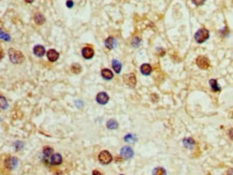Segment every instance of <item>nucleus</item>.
Instances as JSON below:
<instances>
[{
    "mask_svg": "<svg viewBox=\"0 0 233 175\" xmlns=\"http://www.w3.org/2000/svg\"><path fill=\"white\" fill-rule=\"evenodd\" d=\"M9 57H10V60L12 63H17V64L23 63L25 60V57H24V55H23V53L14 49H9Z\"/></svg>",
    "mask_w": 233,
    "mask_h": 175,
    "instance_id": "obj_1",
    "label": "nucleus"
},
{
    "mask_svg": "<svg viewBox=\"0 0 233 175\" xmlns=\"http://www.w3.org/2000/svg\"><path fill=\"white\" fill-rule=\"evenodd\" d=\"M209 30L205 29V28L199 29L195 32V34H194V39H195V41H197L198 43H203V42H205L206 40L209 39Z\"/></svg>",
    "mask_w": 233,
    "mask_h": 175,
    "instance_id": "obj_2",
    "label": "nucleus"
},
{
    "mask_svg": "<svg viewBox=\"0 0 233 175\" xmlns=\"http://www.w3.org/2000/svg\"><path fill=\"white\" fill-rule=\"evenodd\" d=\"M43 161L46 163V164H51V165H59L61 164L63 162V157L60 154H53V155L46 158V159H43Z\"/></svg>",
    "mask_w": 233,
    "mask_h": 175,
    "instance_id": "obj_3",
    "label": "nucleus"
},
{
    "mask_svg": "<svg viewBox=\"0 0 233 175\" xmlns=\"http://www.w3.org/2000/svg\"><path fill=\"white\" fill-rule=\"evenodd\" d=\"M98 159H99V161L101 162L102 164H109L113 160V157H112L111 153H109L107 151H103L99 154Z\"/></svg>",
    "mask_w": 233,
    "mask_h": 175,
    "instance_id": "obj_4",
    "label": "nucleus"
},
{
    "mask_svg": "<svg viewBox=\"0 0 233 175\" xmlns=\"http://www.w3.org/2000/svg\"><path fill=\"white\" fill-rule=\"evenodd\" d=\"M5 166L8 168V169H10V170H13V169H15L17 165H18V160L15 158V157H7L5 160Z\"/></svg>",
    "mask_w": 233,
    "mask_h": 175,
    "instance_id": "obj_5",
    "label": "nucleus"
},
{
    "mask_svg": "<svg viewBox=\"0 0 233 175\" xmlns=\"http://www.w3.org/2000/svg\"><path fill=\"white\" fill-rule=\"evenodd\" d=\"M133 155H134V151L129 146H124L120 149V156L124 159H130V158L133 157Z\"/></svg>",
    "mask_w": 233,
    "mask_h": 175,
    "instance_id": "obj_6",
    "label": "nucleus"
},
{
    "mask_svg": "<svg viewBox=\"0 0 233 175\" xmlns=\"http://www.w3.org/2000/svg\"><path fill=\"white\" fill-rule=\"evenodd\" d=\"M195 63H197V64H198V67L200 69H203V70H205V69H207L209 67V60L206 57H204V56H199L197 58Z\"/></svg>",
    "mask_w": 233,
    "mask_h": 175,
    "instance_id": "obj_7",
    "label": "nucleus"
},
{
    "mask_svg": "<svg viewBox=\"0 0 233 175\" xmlns=\"http://www.w3.org/2000/svg\"><path fill=\"white\" fill-rule=\"evenodd\" d=\"M124 82L126 85H128L130 88H133L136 84V78L134 74H127L124 76Z\"/></svg>",
    "mask_w": 233,
    "mask_h": 175,
    "instance_id": "obj_8",
    "label": "nucleus"
},
{
    "mask_svg": "<svg viewBox=\"0 0 233 175\" xmlns=\"http://www.w3.org/2000/svg\"><path fill=\"white\" fill-rule=\"evenodd\" d=\"M96 100H97V102L99 103V104H107V101H109V96H107V93H99L97 95V97H96Z\"/></svg>",
    "mask_w": 233,
    "mask_h": 175,
    "instance_id": "obj_9",
    "label": "nucleus"
},
{
    "mask_svg": "<svg viewBox=\"0 0 233 175\" xmlns=\"http://www.w3.org/2000/svg\"><path fill=\"white\" fill-rule=\"evenodd\" d=\"M105 47L109 49H113L115 46L117 45V40L113 37H109L107 40H105Z\"/></svg>",
    "mask_w": 233,
    "mask_h": 175,
    "instance_id": "obj_10",
    "label": "nucleus"
},
{
    "mask_svg": "<svg viewBox=\"0 0 233 175\" xmlns=\"http://www.w3.org/2000/svg\"><path fill=\"white\" fill-rule=\"evenodd\" d=\"M93 54H95V52H93V49H92L91 47H84V49H82V55L85 59L92 58V57H93Z\"/></svg>",
    "mask_w": 233,
    "mask_h": 175,
    "instance_id": "obj_11",
    "label": "nucleus"
},
{
    "mask_svg": "<svg viewBox=\"0 0 233 175\" xmlns=\"http://www.w3.org/2000/svg\"><path fill=\"white\" fill-rule=\"evenodd\" d=\"M46 55H47V59H49V61H52V63L56 61L59 57V54L57 53V51H55V49H49Z\"/></svg>",
    "mask_w": 233,
    "mask_h": 175,
    "instance_id": "obj_12",
    "label": "nucleus"
},
{
    "mask_svg": "<svg viewBox=\"0 0 233 175\" xmlns=\"http://www.w3.org/2000/svg\"><path fill=\"white\" fill-rule=\"evenodd\" d=\"M34 54L38 57H42L45 54V49L42 45H36L34 47Z\"/></svg>",
    "mask_w": 233,
    "mask_h": 175,
    "instance_id": "obj_13",
    "label": "nucleus"
},
{
    "mask_svg": "<svg viewBox=\"0 0 233 175\" xmlns=\"http://www.w3.org/2000/svg\"><path fill=\"white\" fill-rule=\"evenodd\" d=\"M101 76L104 80H107V81H109V80H112L113 78V72H112L110 69H103L101 71Z\"/></svg>",
    "mask_w": 233,
    "mask_h": 175,
    "instance_id": "obj_14",
    "label": "nucleus"
},
{
    "mask_svg": "<svg viewBox=\"0 0 233 175\" xmlns=\"http://www.w3.org/2000/svg\"><path fill=\"white\" fill-rule=\"evenodd\" d=\"M141 72H142V74H144V75H149L151 73V67L148 64V63H144V64H142L141 66Z\"/></svg>",
    "mask_w": 233,
    "mask_h": 175,
    "instance_id": "obj_15",
    "label": "nucleus"
},
{
    "mask_svg": "<svg viewBox=\"0 0 233 175\" xmlns=\"http://www.w3.org/2000/svg\"><path fill=\"white\" fill-rule=\"evenodd\" d=\"M183 144H184V146L187 147V148H192V147L195 145V142H194V139L187 138V139H184V140H183Z\"/></svg>",
    "mask_w": 233,
    "mask_h": 175,
    "instance_id": "obj_16",
    "label": "nucleus"
},
{
    "mask_svg": "<svg viewBox=\"0 0 233 175\" xmlns=\"http://www.w3.org/2000/svg\"><path fill=\"white\" fill-rule=\"evenodd\" d=\"M34 20L37 25H42V24H44V22H45V17H44L41 13H36V14H34Z\"/></svg>",
    "mask_w": 233,
    "mask_h": 175,
    "instance_id": "obj_17",
    "label": "nucleus"
},
{
    "mask_svg": "<svg viewBox=\"0 0 233 175\" xmlns=\"http://www.w3.org/2000/svg\"><path fill=\"white\" fill-rule=\"evenodd\" d=\"M112 67H113V69H114L115 72L119 73L120 72V70H122V63H119L117 59H113V61H112Z\"/></svg>",
    "mask_w": 233,
    "mask_h": 175,
    "instance_id": "obj_18",
    "label": "nucleus"
},
{
    "mask_svg": "<svg viewBox=\"0 0 233 175\" xmlns=\"http://www.w3.org/2000/svg\"><path fill=\"white\" fill-rule=\"evenodd\" d=\"M53 148L52 147H49V146H45L43 148V159H46V158H49V157H51V156L53 155Z\"/></svg>",
    "mask_w": 233,
    "mask_h": 175,
    "instance_id": "obj_19",
    "label": "nucleus"
},
{
    "mask_svg": "<svg viewBox=\"0 0 233 175\" xmlns=\"http://www.w3.org/2000/svg\"><path fill=\"white\" fill-rule=\"evenodd\" d=\"M107 129H111V130L117 129V128H118V122H117L115 119H110V120L107 122Z\"/></svg>",
    "mask_w": 233,
    "mask_h": 175,
    "instance_id": "obj_20",
    "label": "nucleus"
},
{
    "mask_svg": "<svg viewBox=\"0 0 233 175\" xmlns=\"http://www.w3.org/2000/svg\"><path fill=\"white\" fill-rule=\"evenodd\" d=\"M209 85H211V87H212V89H213L214 91H219V90H220V87H219L218 84H217V80H215V78L209 80Z\"/></svg>",
    "mask_w": 233,
    "mask_h": 175,
    "instance_id": "obj_21",
    "label": "nucleus"
},
{
    "mask_svg": "<svg viewBox=\"0 0 233 175\" xmlns=\"http://www.w3.org/2000/svg\"><path fill=\"white\" fill-rule=\"evenodd\" d=\"M153 175H167V171H165L163 168L158 166V168L154 169V171H153Z\"/></svg>",
    "mask_w": 233,
    "mask_h": 175,
    "instance_id": "obj_22",
    "label": "nucleus"
},
{
    "mask_svg": "<svg viewBox=\"0 0 233 175\" xmlns=\"http://www.w3.org/2000/svg\"><path fill=\"white\" fill-rule=\"evenodd\" d=\"M124 140H125V142H127V143H134V142L136 141V136L131 134V133H129V134L125 136Z\"/></svg>",
    "mask_w": 233,
    "mask_h": 175,
    "instance_id": "obj_23",
    "label": "nucleus"
},
{
    "mask_svg": "<svg viewBox=\"0 0 233 175\" xmlns=\"http://www.w3.org/2000/svg\"><path fill=\"white\" fill-rule=\"evenodd\" d=\"M71 71H72L73 73H76V74H78V73L82 71V68H81V66H80V64H78V63H74L72 67H71Z\"/></svg>",
    "mask_w": 233,
    "mask_h": 175,
    "instance_id": "obj_24",
    "label": "nucleus"
},
{
    "mask_svg": "<svg viewBox=\"0 0 233 175\" xmlns=\"http://www.w3.org/2000/svg\"><path fill=\"white\" fill-rule=\"evenodd\" d=\"M0 100H1V109H2V110H5V109L8 107V102H7V100L5 99L3 96H1Z\"/></svg>",
    "mask_w": 233,
    "mask_h": 175,
    "instance_id": "obj_25",
    "label": "nucleus"
},
{
    "mask_svg": "<svg viewBox=\"0 0 233 175\" xmlns=\"http://www.w3.org/2000/svg\"><path fill=\"white\" fill-rule=\"evenodd\" d=\"M140 42H141V40L139 39V38H138V37H134V38H133V40H132V45H133V46H139V44H140Z\"/></svg>",
    "mask_w": 233,
    "mask_h": 175,
    "instance_id": "obj_26",
    "label": "nucleus"
},
{
    "mask_svg": "<svg viewBox=\"0 0 233 175\" xmlns=\"http://www.w3.org/2000/svg\"><path fill=\"white\" fill-rule=\"evenodd\" d=\"M14 145H15V147H16V151H20V149H22L23 148V146H24V144L22 143V142H15L14 143Z\"/></svg>",
    "mask_w": 233,
    "mask_h": 175,
    "instance_id": "obj_27",
    "label": "nucleus"
},
{
    "mask_svg": "<svg viewBox=\"0 0 233 175\" xmlns=\"http://www.w3.org/2000/svg\"><path fill=\"white\" fill-rule=\"evenodd\" d=\"M195 5H202L205 2V0H191Z\"/></svg>",
    "mask_w": 233,
    "mask_h": 175,
    "instance_id": "obj_28",
    "label": "nucleus"
},
{
    "mask_svg": "<svg viewBox=\"0 0 233 175\" xmlns=\"http://www.w3.org/2000/svg\"><path fill=\"white\" fill-rule=\"evenodd\" d=\"M1 37H2V39L3 40H5V41H10V36H9V34H3V32H1Z\"/></svg>",
    "mask_w": 233,
    "mask_h": 175,
    "instance_id": "obj_29",
    "label": "nucleus"
},
{
    "mask_svg": "<svg viewBox=\"0 0 233 175\" xmlns=\"http://www.w3.org/2000/svg\"><path fill=\"white\" fill-rule=\"evenodd\" d=\"M73 5H74V3H73L72 0H68V1H67V7H68V8H72Z\"/></svg>",
    "mask_w": 233,
    "mask_h": 175,
    "instance_id": "obj_30",
    "label": "nucleus"
},
{
    "mask_svg": "<svg viewBox=\"0 0 233 175\" xmlns=\"http://www.w3.org/2000/svg\"><path fill=\"white\" fill-rule=\"evenodd\" d=\"M75 104H76V107H82V105H83V102L82 101H80V100H76V101H75Z\"/></svg>",
    "mask_w": 233,
    "mask_h": 175,
    "instance_id": "obj_31",
    "label": "nucleus"
},
{
    "mask_svg": "<svg viewBox=\"0 0 233 175\" xmlns=\"http://www.w3.org/2000/svg\"><path fill=\"white\" fill-rule=\"evenodd\" d=\"M229 136H230L231 140H233V129H230V130H229Z\"/></svg>",
    "mask_w": 233,
    "mask_h": 175,
    "instance_id": "obj_32",
    "label": "nucleus"
},
{
    "mask_svg": "<svg viewBox=\"0 0 233 175\" xmlns=\"http://www.w3.org/2000/svg\"><path fill=\"white\" fill-rule=\"evenodd\" d=\"M92 174L93 175H102V173L101 172H99L98 170H93L92 171Z\"/></svg>",
    "mask_w": 233,
    "mask_h": 175,
    "instance_id": "obj_33",
    "label": "nucleus"
},
{
    "mask_svg": "<svg viewBox=\"0 0 233 175\" xmlns=\"http://www.w3.org/2000/svg\"><path fill=\"white\" fill-rule=\"evenodd\" d=\"M227 175H233V169H229L227 171Z\"/></svg>",
    "mask_w": 233,
    "mask_h": 175,
    "instance_id": "obj_34",
    "label": "nucleus"
},
{
    "mask_svg": "<svg viewBox=\"0 0 233 175\" xmlns=\"http://www.w3.org/2000/svg\"><path fill=\"white\" fill-rule=\"evenodd\" d=\"M27 3H31V2H34V0H25Z\"/></svg>",
    "mask_w": 233,
    "mask_h": 175,
    "instance_id": "obj_35",
    "label": "nucleus"
},
{
    "mask_svg": "<svg viewBox=\"0 0 233 175\" xmlns=\"http://www.w3.org/2000/svg\"><path fill=\"white\" fill-rule=\"evenodd\" d=\"M55 175H61V172H58V173H55Z\"/></svg>",
    "mask_w": 233,
    "mask_h": 175,
    "instance_id": "obj_36",
    "label": "nucleus"
}]
</instances>
